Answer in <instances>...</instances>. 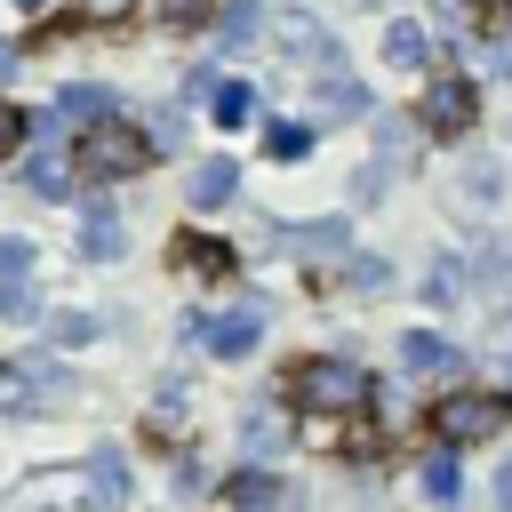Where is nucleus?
I'll return each instance as SVG.
<instances>
[{
	"mask_svg": "<svg viewBox=\"0 0 512 512\" xmlns=\"http://www.w3.org/2000/svg\"><path fill=\"white\" fill-rule=\"evenodd\" d=\"M64 176H72V160H64V152H56V144H40V152H32V160H24V184H32V192H40V200H64V192H72V184H64Z\"/></svg>",
	"mask_w": 512,
	"mask_h": 512,
	"instance_id": "nucleus-7",
	"label": "nucleus"
},
{
	"mask_svg": "<svg viewBox=\"0 0 512 512\" xmlns=\"http://www.w3.org/2000/svg\"><path fill=\"white\" fill-rule=\"evenodd\" d=\"M184 264H192V272H216L224 248H216V240H184Z\"/></svg>",
	"mask_w": 512,
	"mask_h": 512,
	"instance_id": "nucleus-23",
	"label": "nucleus"
},
{
	"mask_svg": "<svg viewBox=\"0 0 512 512\" xmlns=\"http://www.w3.org/2000/svg\"><path fill=\"white\" fill-rule=\"evenodd\" d=\"M16 8H56V0H16Z\"/></svg>",
	"mask_w": 512,
	"mask_h": 512,
	"instance_id": "nucleus-31",
	"label": "nucleus"
},
{
	"mask_svg": "<svg viewBox=\"0 0 512 512\" xmlns=\"http://www.w3.org/2000/svg\"><path fill=\"white\" fill-rule=\"evenodd\" d=\"M144 160H152V136H136L128 120L88 128V144H80V168H88V176H136Z\"/></svg>",
	"mask_w": 512,
	"mask_h": 512,
	"instance_id": "nucleus-3",
	"label": "nucleus"
},
{
	"mask_svg": "<svg viewBox=\"0 0 512 512\" xmlns=\"http://www.w3.org/2000/svg\"><path fill=\"white\" fill-rule=\"evenodd\" d=\"M16 64H24V56H16L8 40H0V80H16Z\"/></svg>",
	"mask_w": 512,
	"mask_h": 512,
	"instance_id": "nucleus-29",
	"label": "nucleus"
},
{
	"mask_svg": "<svg viewBox=\"0 0 512 512\" xmlns=\"http://www.w3.org/2000/svg\"><path fill=\"white\" fill-rule=\"evenodd\" d=\"M496 72H504V80H512V40H504V48H496Z\"/></svg>",
	"mask_w": 512,
	"mask_h": 512,
	"instance_id": "nucleus-30",
	"label": "nucleus"
},
{
	"mask_svg": "<svg viewBox=\"0 0 512 512\" xmlns=\"http://www.w3.org/2000/svg\"><path fill=\"white\" fill-rule=\"evenodd\" d=\"M72 16H88V24H112V16H128V0H72Z\"/></svg>",
	"mask_w": 512,
	"mask_h": 512,
	"instance_id": "nucleus-24",
	"label": "nucleus"
},
{
	"mask_svg": "<svg viewBox=\"0 0 512 512\" xmlns=\"http://www.w3.org/2000/svg\"><path fill=\"white\" fill-rule=\"evenodd\" d=\"M320 112L360 120V112H368V88H360V80H344V72H328V80H320Z\"/></svg>",
	"mask_w": 512,
	"mask_h": 512,
	"instance_id": "nucleus-16",
	"label": "nucleus"
},
{
	"mask_svg": "<svg viewBox=\"0 0 512 512\" xmlns=\"http://www.w3.org/2000/svg\"><path fill=\"white\" fill-rule=\"evenodd\" d=\"M88 488H96L104 504H120V488H128V472H120V456H112V448H104V456L88 464Z\"/></svg>",
	"mask_w": 512,
	"mask_h": 512,
	"instance_id": "nucleus-19",
	"label": "nucleus"
},
{
	"mask_svg": "<svg viewBox=\"0 0 512 512\" xmlns=\"http://www.w3.org/2000/svg\"><path fill=\"white\" fill-rule=\"evenodd\" d=\"M496 504L512 512V464H496Z\"/></svg>",
	"mask_w": 512,
	"mask_h": 512,
	"instance_id": "nucleus-27",
	"label": "nucleus"
},
{
	"mask_svg": "<svg viewBox=\"0 0 512 512\" xmlns=\"http://www.w3.org/2000/svg\"><path fill=\"white\" fill-rule=\"evenodd\" d=\"M200 336H208L224 360H240V352H256V336H264V312H256V304H240V312H224V320H200Z\"/></svg>",
	"mask_w": 512,
	"mask_h": 512,
	"instance_id": "nucleus-5",
	"label": "nucleus"
},
{
	"mask_svg": "<svg viewBox=\"0 0 512 512\" xmlns=\"http://www.w3.org/2000/svg\"><path fill=\"white\" fill-rule=\"evenodd\" d=\"M432 432H440L448 448H464V440H488V432H504V392H448V400L432 408Z\"/></svg>",
	"mask_w": 512,
	"mask_h": 512,
	"instance_id": "nucleus-2",
	"label": "nucleus"
},
{
	"mask_svg": "<svg viewBox=\"0 0 512 512\" xmlns=\"http://www.w3.org/2000/svg\"><path fill=\"white\" fill-rule=\"evenodd\" d=\"M104 112H112V88H96V80H72V88L56 96V120H96V128H104Z\"/></svg>",
	"mask_w": 512,
	"mask_h": 512,
	"instance_id": "nucleus-9",
	"label": "nucleus"
},
{
	"mask_svg": "<svg viewBox=\"0 0 512 512\" xmlns=\"http://www.w3.org/2000/svg\"><path fill=\"white\" fill-rule=\"evenodd\" d=\"M384 56H392V64H400V72H416V64H424V56H432V32H424V24H408V16H400V24H392V32H384Z\"/></svg>",
	"mask_w": 512,
	"mask_h": 512,
	"instance_id": "nucleus-13",
	"label": "nucleus"
},
{
	"mask_svg": "<svg viewBox=\"0 0 512 512\" xmlns=\"http://www.w3.org/2000/svg\"><path fill=\"white\" fill-rule=\"evenodd\" d=\"M288 400L312 408V416H352V408H368V376L352 360H304L288 376Z\"/></svg>",
	"mask_w": 512,
	"mask_h": 512,
	"instance_id": "nucleus-1",
	"label": "nucleus"
},
{
	"mask_svg": "<svg viewBox=\"0 0 512 512\" xmlns=\"http://www.w3.org/2000/svg\"><path fill=\"white\" fill-rule=\"evenodd\" d=\"M304 152H312V128L280 120V128H272V160H304Z\"/></svg>",
	"mask_w": 512,
	"mask_h": 512,
	"instance_id": "nucleus-20",
	"label": "nucleus"
},
{
	"mask_svg": "<svg viewBox=\"0 0 512 512\" xmlns=\"http://www.w3.org/2000/svg\"><path fill=\"white\" fill-rule=\"evenodd\" d=\"M456 488H464L456 448H432V456H424V496H432V504H456Z\"/></svg>",
	"mask_w": 512,
	"mask_h": 512,
	"instance_id": "nucleus-15",
	"label": "nucleus"
},
{
	"mask_svg": "<svg viewBox=\"0 0 512 512\" xmlns=\"http://www.w3.org/2000/svg\"><path fill=\"white\" fill-rule=\"evenodd\" d=\"M16 136H24V120H16V112H8V104H0V152H8V144H16Z\"/></svg>",
	"mask_w": 512,
	"mask_h": 512,
	"instance_id": "nucleus-26",
	"label": "nucleus"
},
{
	"mask_svg": "<svg viewBox=\"0 0 512 512\" xmlns=\"http://www.w3.org/2000/svg\"><path fill=\"white\" fill-rule=\"evenodd\" d=\"M232 184H240V168H232V160H200V168H192V208H224V200H232Z\"/></svg>",
	"mask_w": 512,
	"mask_h": 512,
	"instance_id": "nucleus-10",
	"label": "nucleus"
},
{
	"mask_svg": "<svg viewBox=\"0 0 512 512\" xmlns=\"http://www.w3.org/2000/svg\"><path fill=\"white\" fill-rule=\"evenodd\" d=\"M120 240H128L120 216H112L104 200H88V208H80V248H88V256H120Z\"/></svg>",
	"mask_w": 512,
	"mask_h": 512,
	"instance_id": "nucleus-8",
	"label": "nucleus"
},
{
	"mask_svg": "<svg viewBox=\"0 0 512 512\" xmlns=\"http://www.w3.org/2000/svg\"><path fill=\"white\" fill-rule=\"evenodd\" d=\"M280 240H288V248H304V256H336V248L352 240V224H336V216H328V224H288Z\"/></svg>",
	"mask_w": 512,
	"mask_h": 512,
	"instance_id": "nucleus-14",
	"label": "nucleus"
},
{
	"mask_svg": "<svg viewBox=\"0 0 512 512\" xmlns=\"http://www.w3.org/2000/svg\"><path fill=\"white\" fill-rule=\"evenodd\" d=\"M256 24H264V8H256V0H232V8H224V48H248Z\"/></svg>",
	"mask_w": 512,
	"mask_h": 512,
	"instance_id": "nucleus-18",
	"label": "nucleus"
},
{
	"mask_svg": "<svg viewBox=\"0 0 512 512\" xmlns=\"http://www.w3.org/2000/svg\"><path fill=\"white\" fill-rule=\"evenodd\" d=\"M248 112H256V88H248V80H216V120H224V128H240Z\"/></svg>",
	"mask_w": 512,
	"mask_h": 512,
	"instance_id": "nucleus-17",
	"label": "nucleus"
},
{
	"mask_svg": "<svg viewBox=\"0 0 512 512\" xmlns=\"http://www.w3.org/2000/svg\"><path fill=\"white\" fill-rule=\"evenodd\" d=\"M224 496H232L240 512H288V488H280V480H264V472H240Z\"/></svg>",
	"mask_w": 512,
	"mask_h": 512,
	"instance_id": "nucleus-11",
	"label": "nucleus"
},
{
	"mask_svg": "<svg viewBox=\"0 0 512 512\" xmlns=\"http://www.w3.org/2000/svg\"><path fill=\"white\" fill-rule=\"evenodd\" d=\"M160 8H168V16H200L208 0H160Z\"/></svg>",
	"mask_w": 512,
	"mask_h": 512,
	"instance_id": "nucleus-28",
	"label": "nucleus"
},
{
	"mask_svg": "<svg viewBox=\"0 0 512 512\" xmlns=\"http://www.w3.org/2000/svg\"><path fill=\"white\" fill-rule=\"evenodd\" d=\"M424 128L432 136H464L472 128V80H432L424 88Z\"/></svg>",
	"mask_w": 512,
	"mask_h": 512,
	"instance_id": "nucleus-4",
	"label": "nucleus"
},
{
	"mask_svg": "<svg viewBox=\"0 0 512 512\" xmlns=\"http://www.w3.org/2000/svg\"><path fill=\"white\" fill-rule=\"evenodd\" d=\"M0 320H32V288L24 280H0Z\"/></svg>",
	"mask_w": 512,
	"mask_h": 512,
	"instance_id": "nucleus-21",
	"label": "nucleus"
},
{
	"mask_svg": "<svg viewBox=\"0 0 512 512\" xmlns=\"http://www.w3.org/2000/svg\"><path fill=\"white\" fill-rule=\"evenodd\" d=\"M400 360H408L416 376H448V368H456V344L432 336V328H408V336H400Z\"/></svg>",
	"mask_w": 512,
	"mask_h": 512,
	"instance_id": "nucleus-6",
	"label": "nucleus"
},
{
	"mask_svg": "<svg viewBox=\"0 0 512 512\" xmlns=\"http://www.w3.org/2000/svg\"><path fill=\"white\" fill-rule=\"evenodd\" d=\"M24 264H32V240H0V280H24Z\"/></svg>",
	"mask_w": 512,
	"mask_h": 512,
	"instance_id": "nucleus-22",
	"label": "nucleus"
},
{
	"mask_svg": "<svg viewBox=\"0 0 512 512\" xmlns=\"http://www.w3.org/2000/svg\"><path fill=\"white\" fill-rule=\"evenodd\" d=\"M56 336H64V344H80V336H96V320H88V312H56Z\"/></svg>",
	"mask_w": 512,
	"mask_h": 512,
	"instance_id": "nucleus-25",
	"label": "nucleus"
},
{
	"mask_svg": "<svg viewBox=\"0 0 512 512\" xmlns=\"http://www.w3.org/2000/svg\"><path fill=\"white\" fill-rule=\"evenodd\" d=\"M280 40H288V48L304 56V64H328V56H336V40H328V32L312 24V16H280Z\"/></svg>",
	"mask_w": 512,
	"mask_h": 512,
	"instance_id": "nucleus-12",
	"label": "nucleus"
}]
</instances>
